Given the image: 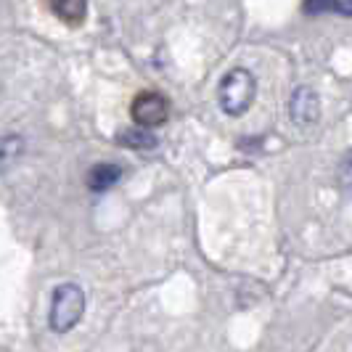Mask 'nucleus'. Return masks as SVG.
Wrapping results in <instances>:
<instances>
[{"label": "nucleus", "instance_id": "nucleus-7", "mask_svg": "<svg viewBox=\"0 0 352 352\" xmlns=\"http://www.w3.org/2000/svg\"><path fill=\"white\" fill-rule=\"evenodd\" d=\"M24 157V138L19 135H3L0 138V170H11Z\"/></svg>", "mask_w": 352, "mask_h": 352}, {"label": "nucleus", "instance_id": "nucleus-5", "mask_svg": "<svg viewBox=\"0 0 352 352\" xmlns=\"http://www.w3.org/2000/svg\"><path fill=\"white\" fill-rule=\"evenodd\" d=\"M120 177H122L120 164H96L88 173V188L93 194H104L120 183Z\"/></svg>", "mask_w": 352, "mask_h": 352}, {"label": "nucleus", "instance_id": "nucleus-3", "mask_svg": "<svg viewBox=\"0 0 352 352\" xmlns=\"http://www.w3.org/2000/svg\"><path fill=\"white\" fill-rule=\"evenodd\" d=\"M130 117L135 127H143V130H154L159 124L167 122L170 117V104L162 93H151L146 90L141 96H135V101L130 106Z\"/></svg>", "mask_w": 352, "mask_h": 352}, {"label": "nucleus", "instance_id": "nucleus-2", "mask_svg": "<svg viewBox=\"0 0 352 352\" xmlns=\"http://www.w3.org/2000/svg\"><path fill=\"white\" fill-rule=\"evenodd\" d=\"M254 93H257L254 74L249 69H233L220 82V106H223L226 114L239 117V114H244L252 106Z\"/></svg>", "mask_w": 352, "mask_h": 352}, {"label": "nucleus", "instance_id": "nucleus-10", "mask_svg": "<svg viewBox=\"0 0 352 352\" xmlns=\"http://www.w3.org/2000/svg\"><path fill=\"white\" fill-rule=\"evenodd\" d=\"M331 11L344 14V16H352V0H339V3H331Z\"/></svg>", "mask_w": 352, "mask_h": 352}, {"label": "nucleus", "instance_id": "nucleus-8", "mask_svg": "<svg viewBox=\"0 0 352 352\" xmlns=\"http://www.w3.org/2000/svg\"><path fill=\"white\" fill-rule=\"evenodd\" d=\"M117 141L127 146V148H141V151H148L157 146V138L151 130H143V127H127L117 135Z\"/></svg>", "mask_w": 352, "mask_h": 352}, {"label": "nucleus", "instance_id": "nucleus-6", "mask_svg": "<svg viewBox=\"0 0 352 352\" xmlns=\"http://www.w3.org/2000/svg\"><path fill=\"white\" fill-rule=\"evenodd\" d=\"M48 8L56 14V19H61L64 24H72V27L82 24V19L88 16V3L85 0H51Z\"/></svg>", "mask_w": 352, "mask_h": 352}, {"label": "nucleus", "instance_id": "nucleus-9", "mask_svg": "<svg viewBox=\"0 0 352 352\" xmlns=\"http://www.w3.org/2000/svg\"><path fill=\"white\" fill-rule=\"evenodd\" d=\"M339 180H342L344 188H352V157L342 162V167H339Z\"/></svg>", "mask_w": 352, "mask_h": 352}, {"label": "nucleus", "instance_id": "nucleus-4", "mask_svg": "<svg viewBox=\"0 0 352 352\" xmlns=\"http://www.w3.org/2000/svg\"><path fill=\"white\" fill-rule=\"evenodd\" d=\"M292 120L300 124V127H307V124H316L318 117H320V101H318L316 90L310 88H300L292 98Z\"/></svg>", "mask_w": 352, "mask_h": 352}, {"label": "nucleus", "instance_id": "nucleus-1", "mask_svg": "<svg viewBox=\"0 0 352 352\" xmlns=\"http://www.w3.org/2000/svg\"><path fill=\"white\" fill-rule=\"evenodd\" d=\"M85 313V292L77 283H61L53 292L51 313H48V323L56 334H67L72 331Z\"/></svg>", "mask_w": 352, "mask_h": 352}]
</instances>
